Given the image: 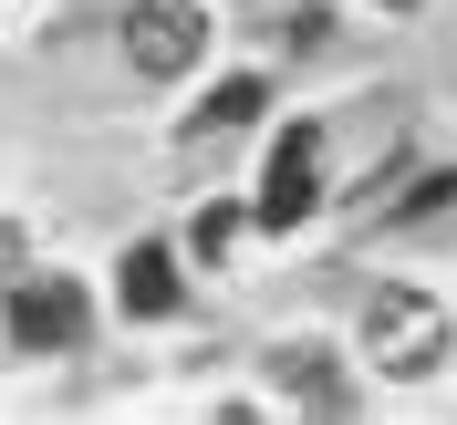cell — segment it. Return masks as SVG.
<instances>
[{
    "instance_id": "1",
    "label": "cell",
    "mask_w": 457,
    "mask_h": 425,
    "mask_svg": "<svg viewBox=\"0 0 457 425\" xmlns=\"http://www.w3.org/2000/svg\"><path fill=\"white\" fill-rule=\"evenodd\" d=\"M364 342H374V364H385V373L416 384V373L447 364V312H436L427 290H385V301L364 312Z\"/></svg>"
},
{
    "instance_id": "2",
    "label": "cell",
    "mask_w": 457,
    "mask_h": 425,
    "mask_svg": "<svg viewBox=\"0 0 457 425\" xmlns=\"http://www.w3.org/2000/svg\"><path fill=\"white\" fill-rule=\"evenodd\" d=\"M198 42H208V11H198V0H136V11H125V53H136V73H156V84L187 73Z\"/></svg>"
},
{
    "instance_id": "3",
    "label": "cell",
    "mask_w": 457,
    "mask_h": 425,
    "mask_svg": "<svg viewBox=\"0 0 457 425\" xmlns=\"http://www.w3.org/2000/svg\"><path fill=\"white\" fill-rule=\"evenodd\" d=\"M312 208H322V135L291 125V135L270 145V167H260V218H270V228H302Z\"/></svg>"
},
{
    "instance_id": "4",
    "label": "cell",
    "mask_w": 457,
    "mask_h": 425,
    "mask_svg": "<svg viewBox=\"0 0 457 425\" xmlns=\"http://www.w3.org/2000/svg\"><path fill=\"white\" fill-rule=\"evenodd\" d=\"M84 332V290L73 281H21L11 290V342L21 353H53V342H73Z\"/></svg>"
},
{
    "instance_id": "5",
    "label": "cell",
    "mask_w": 457,
    "mask_h": 425,
    "mask_svg": "<svg viewBox=\"0 0 457 425\" xmlns=\"http://www.w3.org/2000/svg\"><path fill=\"white\" fill-rule=\"evenodd\" d=\"M114 281H125V312H145V322H156V312H177V259L156 249V239H136Z\"/></svg>"
},
{
    "instance_id": "6",
    "label": "cell",
    "mask_w": 457,
    "mask_h": 425,
    "mask_svg": "<svg viewBox=\"0 0 457 425\" xmlns=\"http://www.w3.org/2000/svg\"><path fill=\"white\" fill-rule=\"evenodd\" d=\"M260 104H270V84H260V73H228V84L198 104V125H219V135H228V125H250Z\"/></svg>"
},
{
    "instance_id": "7",
    "label": "cell",
    "mask_w": 457,
    "mask_h": 425,
    "mask_svg": "<svg viewBox=\"0 0 457 425\" xmlns=\"http://www.w3.org/2000/svg\"><path fill=\"white\" fill-rule=\"evenodd\" d=\"M447 198H457V176L436 167V176H416V198H395V218H436V208H447Z\"/></svg>"
},
{
    "instance_id": "8",
    "label": "cell",
    "mask_w": 457,
    "mask_h": 425,
    "mask_svg": "<svg viewBox=\"0 0 457 425\" xmlns=\"http://www.w3.org/2000/svg\"><path fill=\"white\" fill-rule=\"evenodd\" d=\"M228 239H239V208H208L198 218V259H228Z\"/></svg>"
},
{
    "instance_id": "9",
    "label": "cell",
    "mask_w": 457,
    "mask_h": 425,
    "mask_svg": "<svg viewBox=\"0 0 457 425\" xmlns=\"http://www.w3.org/2000/svg\"><path fill=\"white\" fill-rule=\"evenodd\" d=\"M385 11H416V0H385Z\"/></svg>"
}]
</instances>
